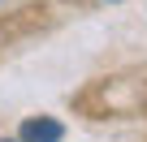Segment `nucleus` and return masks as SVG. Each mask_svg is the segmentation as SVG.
Segmentation results:
<instances>
[{
	"mask_svg": "<svg viewBox=\"0 0 147 142\" xmlns=\"http://www.w3.org/2000/svg\"><path fill=\"white\" fill-rule=\"evenodd\" d=\"M65 138V125L56 116H30L22 121V142H61Z\"/></svg>",
	"mask_w": 147,
	"mask_h": 142,
	"instance_id": "obj_1",
	"label": "nucleus"
},
{
	"mask_svg": "<svg viewBox=\"0 0 147 142\" xmlns=\"http://www.w3.org/2000/svg\"><path fill=\"white\" fill-rule=\"evenodd\" d=\"M0 142H5V138H0Z\"/></svg>",
	"mask_w": 147,
	"mask_h": 142,
	"instance_id": "obj_2",
	"label": "nucleus"
}]
</instances>
